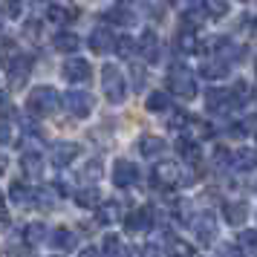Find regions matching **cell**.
<instances>
[{
	"instance_id": "1",
	"label": "cell",
	"mask_w": 257,
	"mask_h": 257,
	"mask_svg": "<svg viewBox=\"0 0 257 257\" xmlns=\"http://www.w3.org/2000/svg\"><path fill=\"white\" fill-rule=\"evenodd\" d=\"M168 93L179 95V98H185V101L197 98V81H194V75L188 72V67H179V64L171 67V72H168Z\"/></svg>"
},
{
	"instance_id": "14",
	"label": "cell",
	"mask_w": 257,
	"mask_h": 257,
	"mask_svg": "<svg viewBox=\"0 0 257 257\" xmlns=\"http://www.w3.org/2000/svg\"><path fill=\"white\" fill-rule=\"evenodd\" d=\"M222 220L234 225V228H240L245 220H248V205H245L243 199H231V202H225L222 205Z\"/></svg>"
},
{
	"instance_id": "11",
	"label": "cell",
	"mask_w": 257,
	"mask_h": 257,
	"mask_svg": "<svg viewBox=\"0 0 257 257\" xmlns=\"http://www.w3.org/2000/svg\"><path fill=\"white\" fill-rule=\"evenodd\" d=\"M113 185H118V188L139 185V168L133 162H127V159H118V162L113 165Z\"/></svg>"
},
{
	"instance_id": "19",
	"label": "cell",
	"mask_w": 257,
	"mask_h": 257,
	"mask_svg": "<svg viewBox=\"0 0 257 257\" xmlns=\"http://www.w3.org/2000/svg\"><path fill=\"white\" fill-rule=\"evenodd\" d=\"M72 199H75L78 208H95V205L101 202V194H98L95 185H84V188H78V191L72 194Z\"/></svg>"
},
{
	"instance_id": "9",
	"label": "cell",
	"mask_w": 257,
	"mask_h": 257,
	"mask_svg": "<svg viewBox=\"0 0 257 257\" xmlns=\"http://www.w3.org/2000/svg\"><path fill=\"white\" fill-rule=\"evenodd\" d=\"M191 228H194V234H197L199 243H214V237H217V220H214V214L211 211H202V214H197L194 220H191Z\"/></svg>"
},
{
	"instance_id": "34",
	"label": "cell",
	"mask_w": 257,
	"mask_h": 257,
	"mask_svg": "<svg viewBox=\"0 0 257 257\" xmlns=\"http://www.w3.org/2000/svg\"><path fill=\"white\" fill-rule=\"evenodd\" d=\"M240 245L245 248L248 257H257V231H243L240 234Z\"/></svg>"
},
{
	"instance_id": "3",
	"label": "cell",
	"mask_w": 257,
	"mask_h": 257,
	"mask_svg": "<svg viewBox=\"0 0 257 257\" xmlns=\"http://www.w3.org/2000/svg\"><path fill=\"white\" fill-rule=\"evenodd\" d=\"M101 87H104L107 101H113V104H121V101L127 98V84H124V75H121L113 64H107L104 70H101Z\"/></svg>"
},
{
	"instance_id": "10",
	"label": "cell",
	"mask_w": 257,
	"mask_h": 257,
	"mask_svg": "<svg viewBox=\"0 0 257 257\" xmlns=\"http://www.w3.org/2000/svg\"><path fill=\"white\" fill-rule=\"evenodd\" d=\"M136 44H139V55L148 61V64H156V61L162 58V44H159V35H156L153 29H145Z\"/></svg>"
},
{
	"instance_id": "47",
	"label": "cell",
	"mask_w": 257,
	"mask_h": 257,
	"mask_svg": "<svg viewBox=\"0 0 257 257\" xmlns=\"http://www.w3.org/2000/svg\"><path fill=\"white\" fill-rule=\"evenodd\" d=\"M81 257H101V251H98V248H93V245H90V248H84V251H81Z\"/></svg>"
},
{
	"instance_id": "26",
	"label": "cell",
	"mask_w": 257,
	"mask_h": 257,
	"mask_svg": "<svg viewBox=\"0 0 257 257\" xmlns=\"http://www.w3.org/2000/svg\"><path fill=\"white\" fill-rule=\"evenodd\" d=\"M47 240V225L44 222H29L24 228V243L26 245H41Z\"/></svg>"
},
{
	"instance_id": "16",
	"label": "cell",
	"mask_w": 257,
	"mask_h": 257,
	"mask_svg": "<svg viewBox=\"0 0 257 257\" xmlns=\"http://www.w3.org/2000/svg\"><path fill=\"white\" fill-rule=\"evenodd\" d=\"M90 47H93V52L104 55L110 49H116V38H113V32L107 26H95L93 32H90Z\"/></svg>"
},
{
	"instance_id": "4",
	"label": "cell",
	"mask_w": 257,
	"mask_h": 257,
	"mask_svg": "<svg viewBox=\"0 0 257 257\" xmlns=\"http://www.w3.org/2000/svg\"><path fill=\"white\" fill-rule=\"evenodd\" d=\"M6 75H9V87H12V90H24L26 81H29V75H32V58H29V55H15V58L9 61Z\"/></svg>"
},
{
	"instance_id": "49",
	"label": "cell",
	"mask_w": 257,
	"mask_h": 257,
	"mask_svg": "<svg viewBox=\"0 0 257 257\" xmlns=\"http://www.w3.org/2000/svg\"><path fill=\"white\" fill-rule=\"evenodd\" d=\"M254 139H257V130H254Z\"/></svg>"
},
{
	"instance_id": "45",
	"label": "cell",
	"mask_w": 257,
	"mask_h": 257,
	"mask_svg": "<svg viewBox=\"0 0 257 257\" xmlns=\"http://www.w3.org/2000/svg\"><path fill=\"white\" fill-rule=\"evenodd\" d=\"M130 78H133V87H136V90H142V87H145V72H142V70H133V75H130Z\"/></svg>"
},
{
	"instance_id": "8",
	"label": "cell",
	"mask_w": 257,
	"mask_h": 257,
	"mask_svg": "<svg viewBox=\"0 0 257 257\" xmlns=\"http://www.w3.org/2000/svg\"><path fill=\"white\" fill-rule=\"evenodd\" d=\"M153 205H142V208H133L124 217V228H127L130 234H145V231H151V225H153Z\"/></svg>"
},
{
	"instance_id": "2",
	"label": "cell",
	"mask_w": 257,
	"mask_h": 257,
	"mask_svg": "<svg viewBox=\"0 0 257 257\" xmlns=\"http://www.w3.org/2000/svg\"><path fill=\"white\" fill-rule=\"evenodd\" d=\"M58 93L52 90V87H35L29 98H26V110L32 113V116H52L55 110H58Z\"/></svg>"
},
{
	"instance_id": "30",
	"label": "cell",
	"mask_w": 257,
	"mask_h": 257,
	"mask_svg": "<svg viewBox=\"0 0 257 257\" xmlns=\"http://www.w3.org/2000/svg\"><path fill=\"white\" fill-rule=\"evenodd\" d=\"M199 6L211 18H225L228 15V0H199Z\"/></svg>"
},
{
	"instance_id": "12",
	"label": "cell",
	"mask_w": 257,
	"mask_h": 257,
	"mask_svg": "<svg viewBox=\"0 0 257 257\" xmlns=\"http://www.w3.org/2000/svg\"><path fill=\"white\" fill-rule=\"evenodd\" d=\"M61 75H64V81L81 84V81L90 78V64H87L84 58H67L64 67H61Z\"/></svg>"
},
{
	"instance_id": "44",
	"label": "cell",
	"mask_w": 257,
	"mask_h": 257,
	"mask_svg": "<svg viewBox=\"0 0 257 257\" xmlns=\"http://www.w3.org/2000/svg\"><path fill=\"white\" fill-rule=\"evenodd\" d=\"M220 257H243V251H240V248H234V245H222Z\"/></svg>"
},
{
	"instance_id": "6",
	"label": "cell",
	"mask_w": 257,
	"mask_h": 257,
	"mask_svg": "<svg viewBox=\"0 0 257 257\" xmlns=\"http://www.w3.org/2000/svg\"><path fill=\"white\" fill-rule=\"evenodd\" d=\"M151 179H153L156 188H174V185H179V179H182V168L176 162H159L153 168Z\"/></svg>"
},
{
	"instance_id": "38",
	"label": "cell",
	"mask_w": 257,
	"mask_h": 257,
	"mask_svg": "<svg viewBox=\"0 0 257 257\" xmlns=\"http://www.w3.org/2000/svg\"><path fill=\"white\" fill-rule=\"evenodd\" d=\"M188 124H191V116H188V113H182V110H174V113H171V118H168V127H171V130L188 127Z\"/></svg>"
},
{
	"instance_id": "46",
	"label": "cell",
	"mask_w": 257,
	"mask_h": 257,
	"mask_svg": "<svg viewBox=\"0 0 257 257\" xmlns=\"http://www.w3.org/2000/svg\"><path fill=\"white\" fill-rule=\"evenodd\" d=\"M9 220V214H6V202H3V194H0V222Z\"/></svg>"
},
{
	"instance_id": "24",
	"label": "cell",
	"mask_w": 257,
	"mask_h": 257,
	"mask_svg": "<svg viewBox=\"0 0 257 257\" xmlns=\"http://www.w3.org/2000/svg\"><path fill=\"white\" fill-rule=\"evenodd\" d=\"M52 47L58 49V52H75V49L81 47V41L75 32H58V35L52 38Z\"/></svg>"
},
{
	"instance_id": "15",
	"label": "cell",
	"mask_w": 257,
	"mask_h": 257,
	"mask_svg": "<svg viewBox=\"0 0 257 257\" xmlns=\"http://www.w3.org/2000/svg\"><path fill=\"white\" fill-rule=\"evenodd\" d=\"M9 197H12V202L15 205H21V208H35V202H38V194L26 185V182H21V179H15L12 182Z\"/></svg>"
},
{
	"instance_id": "20",
	"label": "cell",
	"mask_w": 257,
	"mask_h": 257,
	"mask_svg": "<svg viewBox=\"0 0 257 257\" xmlns=\"http://www.w3.org/2000/svg\"><path fill=\"white\" fill-rule=\"evenodd\" d=\"M202 75L205 78H211V81H220V78H225L228 75V61L225 58H208V61H202Z\"/></svg>"
},
{
	"instance_id": "48",
	"label": "cell",
	"mask_w": 257,
	"mask_h": 257,
	"mask_svg": "<svg viewBox=\"0 0 257 257\" xmlns=\"http://www.w3.org/2000/svg\"><path fill=\"white\" fill-rule=\"evenodd\" d=\"M6 174V156H3V153H0V176Z\"/></svg>"
},
{
	"instance_id": "40",
	"label": "cell",
	"mask_w": 257,
	"mask_h": 257,
	"mask_svg": "<svg viewBox=\"0 0 257 257\" xmlns=\"http://www.w3.org/2000/svg\"><path fill=\"white\" fill-rule=\"evenodd\" d=\"M15 142V130L9 121H0V145H12Z\"/></svg>"
},
{
	"instance_id": "51",
	"label": "cell",
	"mask_w": 257,
	"mask_h": 257,
	"mask_svg": "<svg viewBox=\"0 0 257 257\" xmlns=\"http://www.w3.org/2000/svg\"><path fill=\"white\" fill-rule=\"evenodd\" d=\"M254 3H257V0H254Z\"/></svg>"
},
{
	"instance_id": "35",
	"label": "cell",
	"mask_w": 257,
	"mask_h": 257,
	"mask_svg": "<svg viewBox=\"0 0 257 257\" xmlns=\"http://www.w3.org/2000/svg\"><path fill=\"white\" fill-rule=\"evenodd\" d=\"M101 257H121V243L110 234L104 237V245H101Z\"/></svg>"
},
{
	"instance_id": "7",
	"label": "cell",
	"mask_w": 257,
	"mask_h": 257,
	"mask_svg": "<svg viewBox=\"0 0 257 257\" xmlns=\"http://www.w3.org/2000/svg\"><path fill=\"white\" fill-rule=\"evenodd\" d=\"M64 107L70 110V116L75 118H87L93 113V95L81 93V90H72V93L64 95Z\"/></svg>"
},
{
	"instance_id": "13",
	"label": "cell",
	"mask_w": 257,
	"mask_h": 257,
	"mask_svg": "<svg viewBox=\"0 0 257 257\" xmlns=\"http://www.w3.org/2000/svg\"><path fill=\"white\" fill-rule=\"evenodd\" d=\"M78 156H81V145H75V142H55L52 145V162L58 168L75 162Z\"/></svg>"
},
{
	"instance_id": "18",
	"label": "cell",
	"mask_w": 257,
	"mask_h": 257,
	"mask_svg": "<svg viewBox=\"0 0 257 257\" xmlns=\"http://www.w3.org/2000/svg\"><path fill=\"white\" fill-rule=\"evenodd\" d=\"M176 151H179V156H182V162H185V165H197L199 156H202L199 142H197V139H188V136L176 142Z\"/></svg>"
},
{
	"instance_id": "22",
	"label": "cell",
	"mask_w": 257,
	"mask_h": 257,
	"mask_svg": "<svg viewBox=\"0 0 257 257\" xmlns=\"http://www.w3.org/2000/svg\"><path fill=\"white\" fill-rule=\"evenodd\" d=\"M162 151H165V142L159 136H142L139 139V153L145 159H156Z\"/></svg>"
},
{
	"instance_id": "31",
	"label": "cell",
	"mask_w": 257,
	"mask_h": 257,
	"mask_svg": "<svg viewBox=\"0 0 257 257\" xmlns=\"http://www.w3.org/2000/svg\"><path fill=\"white\" fill-rule=\"evenodd\" d=\"M148 110H151V113H168V110H171L168 93H151L148 95Z\"/></svg>"
},
{
	"instance_id": "17",
	"label": "cell",
	"mask_w": 257,
	"mask_h": 257,
	"mask_svg": "<svg viewBox=\"0 0 257 257\" xmlns=\"http://www.w3.org/2000/svg\"><path fill=\"white\" fill-rule=\"evenodd\" d=\"M49 240H52V245H55L58 251H72V248L78 245V237H75V231H72V228H67V225L55 228Z\"/></svg>"
},
{
	"instance_id": "5",
	"label": "cell",
	"mask_w": 257,
	"mask_h": 257,
	"mask_svg": "<svg viewBox=\"0 0 257 257\" xmlns=\"http://www.w3.org/2000/svg\"><path fill=\"white\" fill-rule=\"evenodd\" d=\"M231 107H237L231 90H220V87L205 90V110H208V113H214V116H225Z\"/></svg>"
},
{
	"instance_id": "28",
	"label": "cell",
	"mask_w": 257,
	"mask_h": 257,
	"mask_svg": "<svg viewBox=\"0 0 257 257\" xmlns=\"http://www.w3.org/2000/svg\"><path fill=\"white\" fill-rule=\"evenodd\" d=\"M21 168H24L26 176H41V174H44V159H41L38 153L29 151V153L21 156Z\"/></svg>"
},
{
	"instance_id": "23",
	"label": "cell",
	"mask_w": 257,
	"mask_h": 257,
	"mask_svg": "<svg viewBox=\"0 0 257 257\" xmlns=\"http://www.w3.org/2000/svg\"><path fill=\"white\" fill-rule=\"evenodd\" d=\"M47 18L52 24H72V21L78 18V12H75L72 6H58V3H52L47 9Z\"/></svg>"
},
{
	"instance_id": "42",
	"label": "cell",
	"mask_w": 257,
	"mask_h": 257,
	"mask_svg": "<svg viewBox=\"0 0 257 257\" xmlns=\"http://www.w3.org/2000/svg\"><path fill=\"white\" fill-rule=\"evenodd\" d=\"M6 12H9V18H21V12H24V0H6Z\"/></svg>"
},
{
	"instance_id": "39",
	"label": "cell",
	"mask_w": 257,
	"mask_h": 257,
	"mask_svg": "<svg viewBox=\"0 0 257 257\" xmlns=\"http://www.w3.org/2000/svg\"><path fill=\"white\" fill-rule=\"evenodd\" d=\"M0 257H24V245L18 240H12V243H6L0 248Z\"/></svg>"
},
{
	"instance_id": "43",
	"label": "cell",
	"mask_w": 257,
	"mask_h": 257,
	"mask_svg": "<svg viewBox=\"0 0 257 257\" xmlns=\"http://www.w3.org/2000/svg\"><path fill=\"white\" fill-rule=\"evenodd\" d=\"M0 116H12V101L6 93H0Z\"/></svg>"
},
{
	"instance_id": "25",
	"label": "cell",
	"mask_w": 257,
	"mask_h": 257,
	"mask_svg": "<svg viewBox=\"0 0 257 257\" xmlns=\"http://www.w3.org/2000/svg\"><path fill=\"white\" fill-rule=\"evenodd\" d=\"M234 168H240V171H257V151L240 148V151L234 153Z\"/></svg>"
},
{
	"instance_id": "21",
	"label": "cell",
	"mask_w": 257,
	"mask_h": 257,
	"mask_svg": "<svg viewBox=\"0 0 257 257\" xmlns=\"http://www.w3.org/2000/svg\"><path fill=\"white\" fill-rule=\"evenodd\" d=\"M176 49H179V52H197L199 49V38L191 26H182V29L176 32Z\"/></svg>"
},
{
	"instance_id": "27",
	"label": "cell",
	"mask_w": 257,
	"mask_h": 257,
	"mask_svg": "<svg viewBox=\"0 0 257 257\" xmlns=\"http://www.w3.org/2000/svg\"><path fill=\"white\" fill-rule=\"evenodd\" d=\"M116 220H121V202H116V199L101 202V208H98V222L110 225V222H116Z\"/></svg>"
},
{
	"instance_id": "36",
	"label": "cell",
	"mask_w": 257,
	"mask_h": 257,
	"mask_svg": "<svg viewBox=\"0 0 257 257\" xmlns=\"http://www.w3.org/2000/svg\"><path fill=\"white\" fill-rule=\"evenodd\" d=\"M107 21H113V24H133V12L116 6V9H110V12H107Z\"/></svg>"
},
{
	"instance_id": "29",
	"label": "cell",
	"mask_w": 257,
	"mask_h": 257,
	"mask_svg": "<svg viewBox=\"0 0 257 257\" xmlns=\"http://www.w3.org/2000/svg\"><path fill=\"white\" fill-rule=\"evenodd\" d=\"M168 254L171 257H197V251H194V245L188 243V240L171 237V240H168Z\"/></svg>"
},
{
	"instance_id": "41",
	"label": "cell",
	"mask_w": 257,
	"mask_h": 257,
	"mask_svg": "<svg viewBox=\"0 0 257 257\" xmlns=\"http://www.w3.org/2000/svg\"><path fill=\"white\" fill-rule=\"evenodd\" d=\"M101 162H93V165H84V179H98L101 176Z\"/></svg>"
},
{
	"instance_id": "50",
	"label": "cell",
	"mask_w": 257,
	"mask_h": 257,
	"mask_svg": "<svg viewBox=\"0 0 257 257\" xmlns=\"http://www.w3.org/2000/svg\"><path fill=\"white\" fill-rule=\"evenodd\" d=\"M55 257H61V254H55Z\"/></svg>"
},
{
	"instance_id": "37",
	"label": "cell",
	"mask_w": 257,
	"mask_h": 257,
	"mask_svg": "<svg viewBox=\"0 0 257 257\" xmlns=\"http://www.w3.org/2000/svg\"><path fill=\"white\" fill-rule=\"evenodd\" d=\"M231 93H234V101H237V107H243L248 98H251V93H248V84L245 81H237L231 87Z\"/></svg>"
},
{
	"instance_id": "32",
	"label": "cell",
	"mask_w": 257,
	"mask_h": 257,
	"mask_svg": "<svg viewBox=\"0 0 257 257\" xmlns=\"http://www.w3.org/2000/svg\"><path fill=\"white\" fill-rule=\"evenodd\" d=\"M133 52H139V44H136L133 38H127V35H118L116 38V55L118 58H130Z\"/></svg>"
},
{
	"instance_id": "33",
	"label": "cell",
	"mask_w": 257,
	"mask_h": 257,
	"mask_svg": "<svg viewBox=\"0 0 257 257\" xmlns=\"http://www.w3.org/2000/svg\"><path fill=\"white\" fill-rule=\"evenodd\" d=\"M214 168H217V171H228V168H234V153L225 151V148L214 151Z\"/></svg>"
}]
</instances>
